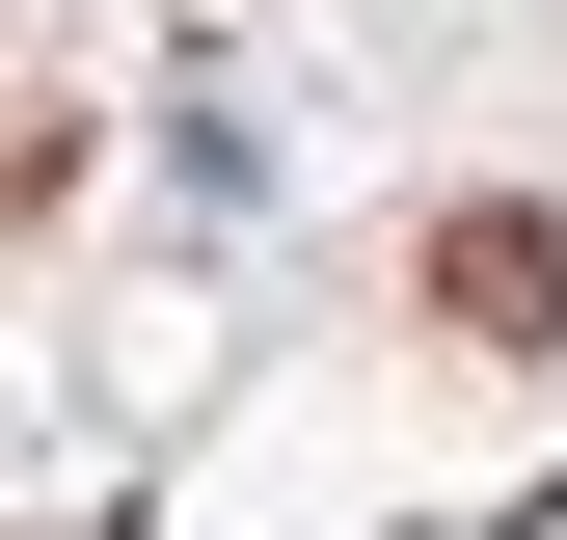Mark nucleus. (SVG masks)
Listing matches in <instances>:
<instances>
[]
</instances>
